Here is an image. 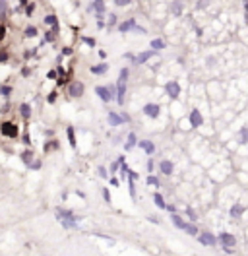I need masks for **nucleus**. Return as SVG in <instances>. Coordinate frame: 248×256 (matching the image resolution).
<instances>
[{
    "label": "nucleus",
    "instance_id": "obj_29",
    "mask_svg": "<svg viewBox=\"0 0 248 256\" xmlns=\"http://www.w3.org/2000/svg\"><path fill=\"white\" fill-rule=\"evenodd\" d=\"M238 138H240V144H248V126H242V128H240Z\"/></svg>",
    "mask_w": 248,
    "mask_h": 256
},
{
    "label": "nucleus",
    "instance_id": "obj_47",
    "mask_svg": "<svg viewBox=\"0 0 248 256\" xmlns=\"http://www.w3.org/2000/svg\"><path fill=\"white\" fill-rule=\"evenodd\" d=\"M8 60V50H0V62Z\"/></svg>",
    "mask_w": 248,
    "mask_h": 256
},
{
    "label": "nucleus",
    "instance_id": "obj_22",
    "mask_svg": "<svg viewBox=\"0 0 248 256\" xmlns=\"http://www.w3.org/2000/svg\"><path fill=\"white\" fill-rule=\"evenodd\" d=\"M171 12H173V16H182V2L180 0H174L171 4Z\"/></svg>",
    "mask_w": 248,
    "mask_h": 256
},
{
    "label": "nucleus",
    "instance_id": "obj_1",
    "mask_svg": "<svg viewBox=\"0 0 248 256\" xmlns=\"http://www.w3.org/2000/svg\"><path fill=\"white\" fill-rule=\"evenodd\" d=\"M128 76H130V70H128V68H122L118 80H116V103H118V105H124L126 85H128Z\"/></svg>",
    "mask_w": 248,
    "mask_h": 256
},
{
    "label": "nucleus",
    "instance_id": "obj_2",
    "mask_svg": "<svg viewBox=\"0 0 248 256\" xmlns=\"http://www.w3.org/2000/svg\"><path fill=\"white\" fill-rule=\"evenodd\" d=\"M56 215H58V221H60L66 229H76L78 221L82 219V217L74 215V211H72V210H62V208L56 210Z\"/></svg>",
    "mask_w": 248,
    "mask_h": 256
},
{
    "label": "nucleus",
    "instance_id": "obj_27",
    "mask_svg": "<svg viewBox=\"0 0 248 256\" xmlns=\"http://www.w3.org/2000/svg\"><path fill=\"white\" fill-rule=\"evenodd\" d=\"M149 47H151L153 50H161V49H165L167 45H165V41H163V39H153V41L149 43Z\"/></svg>",
    "mask_w": 248,
    "mask_h": 256
},
{
    "label": "nucleus",
    "instance_id": "obj_54",
    "mask_svg": "<svg viewBox=\"0 0 248 256\" xmlns=\"http://www.w3.org/2000/svg\"><path fill=\"white\" fill-rule=\"evenodd\" d=\"M4 35H6V27L0 25V39H4Z\"/></svg>",
    "mask_w": 248,
    "mask_h": 256
},
{
    "label": "nucleus",
    "instance_id": "obj_40",
    "mask_svg": "<svg viewBox=\"0 0 248 256\" xmlns=\"http://www.w3.org/2000/svg\"><path fill=\"white\" fill-rule=\"evenodd\" d=\"M41 165H43V163H41V159H37V161H33L31 165H29V169H33V171H37V169H41Z\"/></svg>",
    "mask_w": 248,
    "mask_h": 256
},
{
    "label": "nucleus",
    "instance_id": "obj_28",
    "mask_svg": "<svg viewBox=\"0 0 248 256\" xmlns=\"http://www.w3.org/2000/svg\"><path fill=\"white\" fill-rule=\"evenodd\" d=\"M45 24H47V25H53V27H58V20H56L54 14H47V16H45Z\"/></svg>",
    "mask_w": 248,
    "mask_h": 256
},
{
    "label": "nucleus",
    "instance_id": "obj_25",
    "mask_svg": "<svg viewBox=\"0 0 248 256\" xmlns=\"http://www.w3.org/2000/svg\"><path fill=\"white\" fill-rule=\"evenodd\" d=\"M184 231L188 233V235H192V237H198V235H200V229L196 227L194 223H186V227H184Z\"/></svg>",
    "mask_w": 248,
    "mask_h": 256
},
{
    "label": "nucleus",
    "instance_id": "obj_9",
    "mask_svg": "<svg viewBox=\"0 0 248 256\" xmlns=\"http://www.w3.org/2000/svg\"><path fill=\"white\" fill-rule=\"evenodd\" d=\"M83 91H85V87H83L82 82H70L68 84V95L70 97H82Z\"/></svg>",
    "mask_w": 248,
    "mask_h": 256
},
{
    "label": "nucleus",
    "instance_id": "obj_56",
    "mask_svg": "<svg viewBox=\"0 0 248 256\" xmlns=\"http://www.w3.org/2000/svg\"><path fill=\"white\" fill-rule=\"evenodd\" d=\"M148 219H149V221H151V223H159V219H157V217H155V215H149V217H148Z\"/></svg>",
    "mask_w": 248,
    "mask_h": 256
},
{
    "label": "nucleus",
    "instance_id": "obj_17",
    "mask_svg": "<svg viewBox=\"0 0 248 256\" xmlns=\"http://www.w3.org/2000/svg\"><path fill=\"white\" fill-rule=\"evenodd\" d=\"M19 115L24 120H29V116H31V105L29 103H21L19 105Z\"/></svg>",
    "mask_w": 248,
    "mask_h": 256
},
{
    "label": "nucleus",
    "instance_id": "obj_44",
    "mask_svg": "<svg viewBox=\"0 0 248 256\" xmlns=\"http://www.w3.org/2000/svg\"><path fill=\"white\" fill-rule=\"evenodd\" d=\"M99 175H101V179H107V177H109V171L105 169V167H99Z\"/></svg>",
    "mask_w": 248,
    "mask_h": 256
},
{
    "label": "nucleus",
    "instance_id": "obj_49",
    "mask_svg": "<svg viewBox=\"0 0 248 256\" xmlns=\"http://www.w3.org/2000/svg\"><path fill=\"white\" fill-rule=\"evenodd\" d=\"M83 43H87L89 47H95V39H91V37H83Z\"/></svg>",
    "mask_w": 248,
    "mask_h": 256
},
{
    "label": "nucleus",
    "instance_id": "obj_39",
    "mask_svg": "<svg viewBox=\"0 0 248 256\" xmlns=\"http://www.w3.org/2000/svg\"><path fill=\"white\" fill-rule=\"evenodd\" d=\"M53 148H54V150L58 148V142H56V140H53V142H49V144L45 145V151H49V150H53Z\"/></svg>",
    "mask_w": 248,
    "mask_h": 256
},
{
    "label": "nucleus",
    "instance_id": "obj_3",
    "mask_svg": "<svg viewBox=\"0 0 248 256\" xmlns=\"http://www.w3.org/2000/svg\"><path fill=\"white\" fill-rule=\"evenodd\" d=\"M95 93H97V97H99L101 101H105V103L116 99V87H114V85H109V87L97 85V87H95Z\"/></svg>",
    "mask_w": 248,
    "mask_h": 256
},
{
    "label": "nucleus",
    "instance_id": "obj_43",
    "mask_svg": "<svg viewBox=\"0 0 248 256\" xmlns=\"http://www.w3.org/2000/svg\"><path fill=\"white\" fill-rule=\"evenodd\" d=\"M72 53H74V49H72V47H64V49H62V54H64V56H70Z\"/></svg>",
    "mask_w": 248,
    "mask_h": 256
},
{
    "label": "nucleus",
    "instance_id": "obj_8",
    "mask_svg": "<svg viewBox=\"0 0 248 256\" xmlns=\"http://www.w3.org/2000/svg\"><path fill=\"white\" fill-rule=\"evenodd\" d=\"M142 113L145 116H149V119H157L159 113H161V107H159L157 103H145L143 109H142Z\"/></svg>",
    "mask_w": 248,
    "mask_h": 256
},
{
    "label": "nucleus",
    "instance_id": "obj_6",
    "mask_svg": "<svg viewBox=\"0 0 248 256\" xmlns=\"http://www.w3.org/2000/svg\"><path fill=\"white\" fill-rule=\"evenodd\" d=\"M165 93L169 95L171 99H178V95H180V84L177 82V80L167 82V84H165Z\"/></svg>",
    "mask_w": 248,
    "mask_h": 256
},
{
    "label": "nucleus",
    "instance_id": "obj_34",
    "mask_svg": "<svg viewBox=\"0 0 248 256\" xmlns=\"http://www.w3.org/2000/svg\"><path fill=\"white\" fill-rule=\"evenodd\" d=\"M186 215H188V219H190L192 223L196 221V219H198V214H196V211H194L192 208H186Z\"/></svg>",
    "mask_w": 248,
    "mask_h": 256
},
{
    "label": "nucleus",
    "instance_id": "obj_30",
    "mask_svg": "<svg viewBox=\"0 0 248 256\" xmlns=\"http://www.w3.org/2000/svg\"><path fill=\"white\" fill-rule=\"evenodd\" d=\"M56 29H58V27H53L50 31L45 33V41H47V43H53V41H54V37H56Z\"/></svg>",
    "mask_w": 248,
    "mask_h": 256
},
{
    "label": "nucleus",
    "instance_id": "obj_11",
    "mask_svg": "<svg viewBox=\"0 0 248 256\" xmlns=\"http://www.w3.org/2000/svg\"><path fill=\"white\" fill-rule=\"evenodd\" d=\"M155 53H157V50H153V49H151V50H143V53H140V54H134L132 62H134V64H143V62H148Z\"/></svg>",
    "mask_w": 248,
    "mask_h": 256
},
{
    "label": "nucleus",
    "instance_id": "obj_41",
    "mask_svg": "<svg viewBox=\"0 0 248 256\" xmlns=\"http://www.w3.org/2000/svg\"><path fill=\"white\" fill-rule=\"evenodd\" d=\"M114 25H116V16L111 14V16H109V27H114Z\"/></svg>",
    "mask_w": 248,
    "mask_h": 256
},
{
    "label": "nucleus",
    "instance_id": "obj_46",
    "mask_svg": "<svg viewBox=\"0 0 248 256\" xmlns=\"http://www.w3.org/2000/svg\"><path fill=\"white\" fill-rule=\"evenodd\" d=\"M47 78H49V80H58V72H54V70H50L49 74H47Z\"/></svg>",
    "mask_w": 248,
    "mask_h": 256
},
{
    "label": "nucleus",
    "instance_id": "obj_33",
    "mask_svg": "<svg viewBox=\"0 0 248 256\" xmlns=\"http://www.w3.org/2000/svg\"><path fill=\"white\" fill-rule=\"evenodd\" d=\"M145 182H148V186H159V179L153 177V175H149V177L145 179Z\"/></svg>",
    "mask_w": 248,
    "mask_h": 256
},
{
    "label": "nucleus",
    "instance_id": "obj_57",
    "mask_svg": "<svg viewBox=\"0 0 248 256\" xmlns=\"http://www.w3.org/2000/svg\"><path fill=\"white\" fill-rule=\"evenodd\" d=\"M21 74H24V76H29V74H31V70H29V68H24V70H21Z\"/></svg>",
    "mask_w": 248,
    "mask_h": 256
},
{
    "label": "nucleus",
    "instance_id": "obj_51",
    "mask_svg": "<svg viewBox=\"0 0 248 256\" xmlns=\"http://www.w3.org/2000/svg\"><path fill=\"white\" fill-rule=\"evenodd\" d=\"M167 210H169L171 214H177V206H174V204H167Z\"/></svg>",
    "mask_w": 248,
    "mask_h": 256
},
{
    "label": "nucleus",
    "instance_id": "obj_14",
    "mask_svg": "<svg viewBox=\"0 0 248 256\" xmlns=\"http://www.w3.org/2000/svg\"><path fill=\"white\" fill-rule=\"evenodd\" d=\"M134 27H136V20H134V18H128L126 21H122V24L118 25V31H120V33H128V31H132Z\"/></svg>",
    "mask_w": 248,
    "mask_h": 256
},
{
    "label": "nucleus",
    "instance_id": "obj_20",
    "mask_svg": "<svg viewBox=\"0 0 248 256\" xmlns=\"http://www.w3.org/2000/svg\"><path fill=\"white\" fill-rule=\"evenodd\" d=\"M21 161H24L27 167L33 163V151L31 150H25V151H21Z\"/></svg>",
    "mask_w": 248,
    "mask_h": 256
},
{
    "label": "nucleus",
    "instance_id": "obj_16",
    "mask_svg": "<svg viewBox=\"0 0 248 256\" xmlns=\"http://www.w3.org/2000/svg\"><path fill=\"white\" fill-rule=\"evenodd\" d=\"M171 221H173V225H174V227H178V229H182V231H184V227H186V221H184V219H182L178 214H171Z\"/></svg>",
    "mask_w": 248,
    "mask_h": 256
},
{
    "label": "nucleus",
    "instance_id": "obj_7",
    "mask_svg": "<svg viewBox=\"0 0 248 256\" xmlns=\"http://www.w3.org/2000/svg\"><path fill=\"white\" fill-rule=\"evenodd\" d=\"M130 120L128 115H120V113H109V124L111 126H122Z\"/></svg>",
    "mask_w": 248,
    "mask_h": 256
},
{
    "label": "nucleus",
    "instance_id": "obj_55",
    "mask_svg": "<svg viewBox=\"0 0 248 256\" xmlns=\"http://www.w3.org/2000/svg\"><path fill=\"white\" fill-rule=\"evenodd\" d=\"M97 27L103 29V27H105V21H103V20H97Z\"/></svg>",
    "mask_w": 248,
    "mask_h": 256
},
{
    "label": "nucleus",
    "instance_id": "obj_42",
    "mask_svg": "<svg viewBox=\"0 0 248 256\" xmlns=\"http://www.w3.org/2000/svg\"><path fill=\"white\" fill-rule=\"evenodd\" d=\"M153 167H155L153 159H148V163H145V169H148V173H151V171H153Z\"/></svg>",
    "mask_w": 248,
    "mask_h": 256
},
{
    "label": "nucleus",
    "instance_id": "obj_13",
    "mask_svg": "<svg viewBox=\"0 0 248 256\" xmlns=\"http://www.w3.org/2000/svg\"><path fill=\"white\" fill-rule=\"evenodd\" d=\"M159 171H161L163 175H173V171H174V165H173V161H169V159H163L161 163H159Z\"/></svg>",
    "mask_w": 248,
    "mask_h": 256
},
{
    "label": "nucleus",
    "instance_id": "obj_37",
    "mask_svg": "<svg viewBox=\"0 0 248 256\" xmlns=\"http://www.w3.org/2000/svg\"><path fill=\"white\" fill-rule=\"evenodd\" d=\"M56 97H58V93H56V91H50V93H49V97H47V101H49L50 105H53L54 101H56Z\"/></svg>",
    "mask_w": 248,
    "mask_h": 256
},
{
    "label": "nucleus",
    "instance_id": "obj_5",
    "mask_svg": "<svg viewBox=\"0 0 248 256\" xmlns=\"http://www.w3.org/2000/svg\"><path fill=\"white\" fill-rule=\"evenodd\" d=\"M198 241H200L203 246H215L217 243H219V241H217V237L213 235V233H209V231H200Z\"/></svg>",
    "mask_w": 248,
    "mask_h": 256
},
{
    "label": "nucleus",
    "instance_id": "obj_10",
    "mask_svg": "<svg viewBox=\"0 0 248 256\" xmlns=\"http://www.w3.org/2000/svg\"><path fill=\"white\" fill-rule=\"evenodd\" d=\"M217 241H219L223 246H231V248H235V245H237V237L231 235V233H225V231L217 235Z\"/></svg>",
    "mask_w": 248,
    "mask_h": 256
},
{
    "label": "nucleus",
    "instance_id": "obj_23",
    "mask_svg": "<svg viewBox=\"0 0 248 256\" xmlns=\"http://www.w3.org/2000/svg\"><path fill=\"white\" fill-rule=\"evenodd\" d=\"M109 70V64L107 62H103V64H97V66H91V74H105V72Z\"/></svg>",
    "mask_w": 248,
    "mask_h": 256
},
{
    "label": "nucleus",
    "instance_id": "obj_18",
    "mask_svg": "<svg viewBox=\"0 0 248 256\" xmlns=\"http://www.w3.org/2000/svg\"><path fill=\"white\" fill-rule=\"evenodd\" d=\"M136 144H138V138H136V134H134V132H130V134L126 136V144H124V150H126V151H130V150H132Z\"/></svg>",
    "mask_w": 248,
    "mask_h": 256
},
{
    "label": "nucleus",
    "instance_id": "obj_19",
    "mask_svg": "<svg viewBox=\"0 0 248 256\" xmlns=\"http://www.w3.org/2000/svg\"><path fill=\"white\" fill-rule=\"evenodd\" d=\"M242 211H244V208L240 206V204H233V208H231V217H233V219H238L240 215H242Z\"/></svg>",
    "mask_w": 248,
    "mask_h": 256
},
{
    "label": "nucleus",
    "instance_id": "obj_53",
    "mask_svg": "<svg viewBox=\"0 0 248 256\" xmlns=\"http://www.w3.org/2000/svg\"><path fill=\"white\" fill-rule=\"evenodd\" d=\"M24 144H31V138H29V134H27V132L24 134Z\"/></svg>",
    "mask_w": 248,
    "mask_h": 256
},
{
    "label": "nucleus",
    "instance_id": "obj_38",
    "mask_svg": "<svg viewBox=\"0 0 248 256\" xmlns=\"http://www.w3.org/2000/svg\"><path fill=\"white\" fill-rule=\"evenodd\" d=\"M130 2H132V0H114V4L118 6V8H124V6H128Z\"/></svg>",
    "mask_w": 248,
    "mask_h": 256
},
{
    "label": "nucleus",
    "instance_id": "obj_21",
    "mask_svg": "<svg viewBox=\"0 0 248 256\" xmlns=\"http://www.w3.org/2000/svg\"><path fill=\"white\" fill-rule=\"evenodd\" d=\"M153 202H155V206H157L159 210H167V204H165L163 196L159 194V192H155V194H153Z\"/></svg>",
    "mask_w": 248,
    "mask_h": 256
},
{
    "label": "nucleus",
    "instance_id": "obj_24",
    "mask_svg": "<svg viewBox=\"0 0 248 256\" xmlns=\"http://www.w3.org/2000/svg\"><path fill=\"white\" fill-rule=\"evenodd\" d=\"M66 136H68V142H70V145L72 148H76V132H74V126H68L66 128Z\"/></svg>",
    "mask_w": 248,
    "mask_h": 256
},
{
    "label": "nucleus",
    "instance_id": "obj_48",
    "mask_svg": "<svg viewBox=\"0 0 248 256\" xmlns=\"http://www.w3.org/2000/svg\"><path fill=\"white\" fill-rule=\"evenodd\" d=\"M33 10H35V4H27L25 14H27V16H31V14H33Z\"/></svg>",
    "mask_w": 248,
    "mask_h": 256
},
{
    "label": "nucleus",
    "instance_id": "obj_36",
    "mask_svg": "<svg viewBox=\"0 0 248 256\" xmlns=\"http://www.w3.org/2000/svg\"><path fill=\"white\" fill-rule=\"evenodd\" d=\"M118 169H120V163H118V159H116V161H114V163H111V167H109V171H111V173L114 175V173H116V171H118Z\"/></svg>",
    "mask_w": 248,
    "mask_h": 256
},
{
    "label": "nucleus",
    "instance_id": "obj_26",
    "mask_svg": "<svg viewBox=\"0 0 248 256\" xmlns=\"http://www.w3.org/2000/svg\"><path fill=\"white\" fill-rule=\"evenodd\" d=\"M128 192H130V198H132V202L138 200V194H136V184L132 179H128Z\"/></svg>",
    "mask_w": 248,
    "mask_h": 256
},
{
    "label": "nucleus",
    "instance_id": "obj_59",
    "mask_svg": "<svg viewBox=\"0 0 248 256\" xmlns=\"http://www.w3.org/2000/svg\"><path fill=\"white\" fill-rule=\"evenodd\" d=\"M244 4H246V21H248V0H244Z\"/></svg>",
    "mask_w": 248,
    "mask_h": 256
},
{
    "label": "nucleus",
    "instance_id": "obj_4",
    "mask_svg": "<svg viewBox=\"0 0 248 256\" xmlns=\"http://www.w3.org/2000/svg\"><path fill=\"white\" fill-rule=\"evenodd\" d=\"M0 132H2L4 136H8V138H18V134H19V130H18V126L14 122H0Z\"/></svg>",
    "mask_w": 248,
    "mask_h": 256
},
{
    "label": "nucleus",
    "instance_id": "obj_15",
    "mask_svg": "<svg viewBox=\"0 0 248 256\" xmlns=\"http://www.w3.org/2000/svg\"><path fill=\"white\" fill-rule=\"evenodd\" d=\"M138 144H140V148L148 153V155H153V153H155V145H153L151 140H140Z\"/></svg>",
    "mask_w": 248,
    "mask_h": 256
},
{
    "label": "nucleus",
    "instance_id": "obj_12",
    "mask_svg": "<svg viewBox=\"0 0 248 256\" xmlns=\"http://www.w3.org/2000/svg\"><path fill=\"white\" fill-rule=\"evenodd\" d=\"M190 124L194 128H200L203 124V116H202V113L198 111V109H192L190 111Z\"/></svg>",
    "mask_w": 248,
    "mask_h": 256
},
{
    "label": "nucleus",
    "instance_id": "obj_32",
    "mask_svg": "<svg viewBox=\"0 0 248 256\" xmlns=\"http://www.w3.org/2000/svg\"><path fill=\"white\" fill-rule=\"evenodd\" d=\"M39 31H37V27H33V25H29L25 27V37H37Z\"/></svg>",
    "mask_w": 248,
    "mask_h": 256
},
{
    "label": "nucleus",
    "instance_id": "obj_31",
    "mask_svg": "<svg viewBox=\"0 0 248 256\" xmlns=\"http://www.w3.org/2000/svg\"><path fill=\"white\" fill-rule=\"evenodd\" d=\"M8 14V0H0V18H6Z\"/></svg>",
    "mask_w": 248,
    "mask_h": 256
},
{
    "label": "nucleus",
    "instance_id": "obj_52",
    "mask_svg": "<svg viewBox=\"0 0 248 256\" xmlns=\"http://www.w3.org/2000/svg\"><path fill=\"white\" fill-rule=\"evenodd\" d=\"M111 184H113V186H118L120 182H118V179H116V177H111Z\"/></svg>",
    "mask_w": 248,
    "mask_h": 256
},
{
    "label": "nucleus",
    "instance_id": "obj_58",
    "mask_svg": "<svg viewBox=\"0 0 248 256\" xmlns=\"http://www.w3.org/2000/svg\"><path fill=\"white\" fill-rule=\"evenodd\" d=\"M19 6L24 8V6H27V0H19Z\"/></svg>",
    "mask_w": 248,
    "mask_h": 256
},
{
    "label": "nucleus",
    "instance_id": "obj_50",
    "mask_svg": "<svg viewBox=\"0 0 248 256\" xmlns=\"http://www.w3.org/2000/svg\"><path fill=\"white\" fill-rule=\"evenodd\" d=\"M128 179H132V180H136V179H138V173H136V171H132V169H130V171H128Z\"/></svg>",
    "mask_w": 248,
    "mask_h": 256
},
{
    "label": "nucleus",
    "instance_id": "obj_35",
    "mask_svg": "<svg viewBox=\"0 0 248 256\" xmlns=\"http://www.w3.org/2000/svg\"><path fill=\"white\" fill-rule=\"evenodd\" d=\"M10 93H12V87H10V85H0V95H2V97H8Z\"/></svg>",
    "mask_w": 248,
    "mask_h": 256
},
{
    "label": "nucleus",
    "instance_id": "obj_45",
    "mask_svg": "<svg viewBox=\"0 0 248 256\" xmlns=\"http://www.w3.org/2000/svg\"><path fill=\"white\" fill-rule=\"evenodd\" d=\"M103 198H105L107 204H111V194H109V190H107V188H103Z\"/></svg>",
    "mask_w": 248,
    "mask_h": 256
}]
</instances>
